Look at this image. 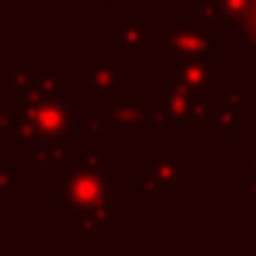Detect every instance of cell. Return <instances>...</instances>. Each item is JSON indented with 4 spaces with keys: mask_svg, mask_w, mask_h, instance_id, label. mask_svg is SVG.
<instances>
[{
    "mask_svg": "<svg viewBox=\"0 0 256 256\" xmlns=\"http://www.w3.org/2000/svg\"><path fill=\"white\" fill-rule=\"evenodd\" d=\"M237 28H240V34H242V39L256 50V0H248V6H245L242 17H240Z\"/></svg>",
    "mask_w": 256,
    "mask_h": 256,
    "instance_id": "1",
    "label": "cell"
},
{
    "mask_svg": "<svg viewBox=\"0 0 256 256\" xmlns=\"http://www.w3.org/2000/svg\"><path fill=\"white\" fill-rule=\"evenodd\" d=\"M220 105V130H234L240 124V113H237V102L232 96H223Z\"/></svg>",
    "mask_w": 256,
    "mask_h": 256,
    "instance_id": "2",
    "label": "cell"
},
{
    "mask_svg": "<svg viewBox=\"0 0 256 256\" xmlns=\"http://www.w3.org/2000/svg\"><path fill=\"white\" fill-rule=\"evenodd\" d=\"M245 171H250V174H256V152L250 157H245Z\"/></svg>",
    "mask_w": 256,
    "mask_h": 256,
    "instance_id": "3",
    "label": "cell"
}]
</instances>
